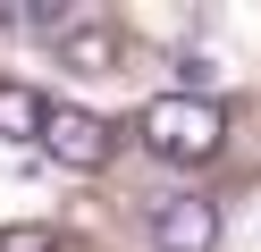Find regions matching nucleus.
<instances>
[{"label":"nucleus","mask_w":261,"mask_h":252,"mask_svg":"<svg viewBox=\"0 0 261 252\" xmlns=\"http://www.w3.org/2000/svg\"><path fill=\"white\" fill-rule=\"evenodd\" d=\"M135 134H143L152 160L202 168V160H219V143H227V109L219 101H194V93H152L143 118H135Z\"/></svg>","instance_id":"1"},{"label":"nucleus","mask_w":261,"mask_h":252,"mask_svg":"<svg viewBox=\"0 0 261 252\" xmlns=\"http://www.w3.org/2000/svg\"><path fill=\"white\" fill-rule=\"evenodd\" d=\"M34 143L51 151L59 168H76V177H101V168L118 160V126H110V118H93V109H68V101H51V118H42Z\"/></svg>","instance_id":"2"},{"label":"nucleus","mask_w":261,"mask_h":252,"mask_svg":"<svg viewBox=\"0 0 261 252\" xmlns=\"http://www.w3.org/2000/svg\"><path fill=\"white\" fill-rule=\"evenodd\" d=\"M152 244L160 252H211V244H219V202H202V193L152 202Z\"/></svg>","instance_id":"3"},{"label":"nucleus","mask_w":261,"mask_h":252,"mask_svg":"<svg viewBox=\"0 0 261 252\" xmlns=\"http://www.w3.org/2000/svg\"><path fill=\"white\" fill-rule=\"evenodd\" d=\"M59 67L110 76V67H118V34H110V25H68V34H59Z\"/></svg>","instance_id":"4"},{"label":"nucleus","mask_w":261,"mask_h":252,"mask_svg":"<svg viewBox=\"0 0 261 252\" xmlns=\"http://www.w3.org/2000/svg\"><path fill=\"white\" fill-rule=\"evenodd\" d=\"M42 118H51V101H42L34 84H0V134H9V143H34Z\"/></svg>","instance_id":"5"},{"label":"nucleus","mask_w":261,"mask_h":252,"mask_svg":"<svg viewBox=\"0 0 261 252\" xmlns=\"http://www.w3.org/2000/svg\"><path fill=\"white\" fill-rule=\"evenodd\" d=\"M211 84H219V59H211V50H186V59H177V93L211 101Z\"/></svg>","instance_id":"6"},{"label":"nucleus","mask_w":261,"mask_h":252,"mask_svg":"<svg viewBox=\"0 0 261 252\" xmlns=\"http://www.w3.org/2000/svg\"><path fill=\"white\" fill-rule=\"evenodd\" d=\"M0 252H59V227H0Z\"/></svg>","instance_id":"7"}]
</instances>
